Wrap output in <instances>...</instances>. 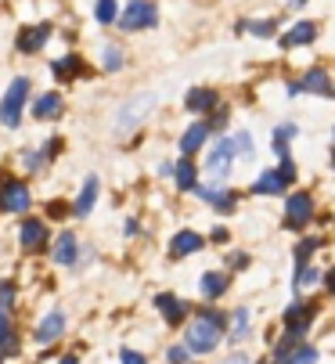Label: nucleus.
Wrapping results in <instances>:
<instances>
[{
  "mask_svg": "<svg viewBox=\"0 0 335 364\" xmlns=\"http://www.w3.org/2000/svg\"><path fill=\"white\" fill-rule=\"evenodd\" d=\"M223 339V321L220 314H213V310H202V314L184 328V343L195 350V353H213Z\"/></svg>",
  "mask_w": 335,
  "mask_h": 364,
  "instance_id": "1",
  "label": "nucleus"
},
{
  "mask_svg": "<svg viewBox=\"0 0 335 364\" xmlns=\"http://www.w3.org/2000/svg\"><path fill=\"white\" fill-rule=\"evenodd\" d=\"M155 101H159V97H155L151 90H144V94H137V97H127V105H119V112H116V134L137 130V127L151 116Z\"/></svg>",
  "mask_w": 335,
  "mask_h": 364,
  "instance_id": "2",
  "label": "nucleus"
},
{
  "mask_svg": "<svg viewBox=\"0 0 335 364\" xmlns=\"http://www.w3.org/2000/svg\"><path fill=\"white\" fill-rule=\"evenodd\" d=\"M26 97H29V80H26V76L11 80L4 101H0V123H4V127H18V123H22V105H26Z\"/></svg>",
  "mask_w": 335,
  "mask_h": 364,
  "instance_id": "3",
  "label": "nucleus"
},
{
  "mask_svg": "<svg viewBox=\"0 0 335 364\" xmlns=\"http://www.w3.org/2000/svg\"><path fill=\"white\" fill-rule=\"evenodd\" d=\"M155 22H159V11H155V4H148V0H130V4H127V11L119 15V26H123L127 33L151 29Z\"/></svg>",
  "mask_w": 335,
  "mask_h": 364,
  "instance_id": "4",
  "label": "nucleus"
},
{
  "mask_svg": "<svg viewBox=\"0 0 335 364\" xmlns=\"http://www.w3.org/2000/svg\"><path fill=\"white\" fill-rule=\"evenodd\" d=\"M235 141H220L216 148H213V155H209V159H206V170H209V177L213 181H223V177H228L231 173V166H235Z\"/></svg>",
  "mask_w": 335,
  "mask_h": 364,
  "instance_id": "5",
  "label": "nucleus"
},
{
  "mask_svg": "<svg viewBox=\"0 0 335 364\" xmlns=\"http://www.w3.org/2000/svg\"><path fill=\"white\" fill-rule=\"evenodd\" d=\"M310 217H314V198H310L307 191L292 195V198H289V205H285V228L299 231L303 224H310Z\"/></svg>",
  "mask_w": 335,
  "mask_h": 364,
  "instance_id": "6",
  "label": "nucleus"
},
{
  "mask_svg": "<svg viewBox=\"0 0 335 364\" xmlns=\"http://www.w3.org/2000/svg\"><path fill=\"white\" fill-rule=\"evenodd\" d=\"M29 210V188L18 181H8L0 188V213H26Z\"/></svg>",
  "mask_w": 335,
  "mask_h": 364,
  "instance_id": "7",
  "label": "nucleus"
},
{
  "mask_svg": "<svg viewBox=\"0 0 335 364\" xmlns=\"http://www.w3.org/2000/svg\"><path fill=\"white\" fill-rule=\"evenodd\" d=\"M62 332H65V314H62V310H50V314L36 325V343L40 346H50Z\"/></svg>",
  "mask_w": 335,
  "mask_h": 364,
  "instance_id": "8",
  "label": "nucleus"
},
{
  "mask_svg": "<svg viewBox=\"0 0 335 364\" xmlns=\"http://www.w3.org/2000/svg\"><path fill=\"white\" fill-rule=\"evenodd\" d=\"M47 36H50V26H47V22L29 26V29L18 33V50H22V55H36V50L47 43Z\"/></svg>",
  "mask_w": 335,
  "mask_h": 364,
  "instance_id": "9",
  "label": "nucleus"
},
{
  "mask_svg": "<svg viewBox=\"0 0 335 364\" xmlns=\"http://www.w3.org/2000/svg\"><path fill=\"white\" fill-rule=\"evenodd\" d=\"M62 109H65V101H62V94H40V97H33V116L36 119H54V116H62Z\"/></svg>",
  "mask_w": 335,
  "mask_h": 364,
  "instance_id": "10",
  "label": "nucleus"
},
{
  "mask_svg": "<svg viewBox=\"0 0 335 364\" xmlns=\"http://www.w3.org/2000/svg\"><path fill=\"white\" fill-rule=\"evenodd\" d=\"M155 306L162 310V318L170 321V325L184 321V314H188V303H184V299H177V296H170V292H162V296H155Z\"/></svg>",
  "mask_w": 335,
  "mask_h": 364,
  "instance_id": "11",
  "label": "nucleus"
},
{
  "mask_svg": "<svg viewBox=\"0 0 335 364\" xmlns=\"http://www.w3.org/2000/svg\"><path fill=\"white\" fill-rule=\"evenodd\" d=\"M314 36H317V26L314 22H296L282 36V47H307V43H314Z\"/></svg>",
  "mask_w": 335,
  "mask_h": 364,
  "instance_id": "12",
  "label": "nucleus"
},
{
  "mask_svg": "<svg viewBox=\"0 0 335 364\" xmlns=\"http://www.w3.org/2000/svg\"><path fill=\"white\" fill-rule=\"evenodd\" d=\"M206 137H209V123H191L181 137V155H195L206 144Z\"/></svg>",
  "mask_w": 335,
  "mask_h": 364,
  "instance_id": "13",
  "label": "nucleus"
},
{
  "mask_svg": "<svg viewBox=\"0 0 335 364\" xmlns=\"http://www.w3.org/2000/svg\"><path fill=\"white\" fill-rule=\"evenodd\" d=\"M18 238H22V249H29V252H33V249L47 245V224H43V220H26Z\"/></svg>",
  "mask_w": 335,
  "mask_h": 364,
  "instance_id": "14",
  "label": "nucleus"
},
{
  "mask_svg": "<svg viewBox=\"0 0 335 364\" xmlns=\"http://www.w3.org/2000/svg\"><path fill=\"white\" fill-rule=\"evenodd\" d=\"M285 184H289V181H285L282 170H267V173H260V181L252 184V191H256V195H282Z\"/></svg>",
  "mask_w": 335,
  "mask_h": 364,
  "instance_id": "15",
  "label": "nucleus"
},
{
  "mask_svg": "<svg viewBox=\"0 0 335 364\" xmlns=\"http://www.w3.org/2000/svg\"><path fill=\"white\" fill-rule=\"evenodd\" d=\"M299 90H314V94H328V73L324 69H310L299 83L289 87V94H299Z\"/></svg>",
  "mask_w": 335,
  "mask_h": 364,
  "instance_id": "16",
  "label": "nucleus"
},
{
  "mask_svg": "<svg viewBox=\"0 0 335 364\" xmlns=\"http://www.w3.org/2000/svg\"><path fill=\"white\" fill-rule=\"evenodd\" d=\"M202 245H206L202 235H195V231H181V235H174L170 252H174V256H191V252H198Z\"/></svg>",
  "mask_w": 335,
  "mask_h": 364,
  "instance_id": "17",
  "label": "nucleus"
},
{
  "mask_svg": "<svg viewBox=\"0 0 335 364\" xmlns=\"http://www.w3.org/2000/svg\"><path fill=\"white\" fill-rule=\"evenodd\" d=\"M76 252H80V245H76V235H62L58 238V245H54V259H58L62 267H73L76 264Z\"/></svg>",
  "mask_w": 335,
  "mask_h": 364,
  "instance_id": "18",
  "label": "nucleus"
},
{
  "mask_svg": "<svg viewBox=\"0 0 335 364\" xmlns=\"http://www.w3.org/2000/svg\"><path fill=\"white\" fill-rule=\"evenodd\" d=\"M94 202H97V177H87L83 181V191L76 198V217H87L94 210Z\"/></svg>",
  "mask_w": 335,
  "mask_h": 364,
  "instance_id": "19",
  "label": "nucleus"
},
{
  "mask_svg": "<svg viewBox=\"0 0 335 364\" xmlns=\"http://www.w3.org/2000/svg\"><path fill=\"white\" fill-rule=\"evenodd\" d=\"M184 105H188L191 112H209V109L216 105V94H213V90H206V87H195V90L188 94Z\"/></svg>",
  "mask_w": 335,
  "mask_h": 364,
  "instance_id": "20",
  "label": "nucleus"
},
{
  "mask_svg": "<svg viewBox=\"0 0 335 364\" xmlns=\"http://www.w3.org/2000/svg\"><path fill=\"white\" fill-rule=\"evenodd\" d=\"M198 195L206 198V202H213L216 205V210H231V205H235V195L231 191H223V188H198Z\"/></svg>",
  "mask_w": 335,
  "mask_h": 364,
  "instance_id": "21",
  "label": "nucleus"
},
{
  "mask_svg": "<svg viewBox=\"0 0 335 364\" xmlns=\"http://www.w3.org/2000/svg\"><path fill=\"white\" fill-rule=\"evenodd\" d=\"M223 289H228V274L223 271H206L202 274V292L206 296H220Z\"/></svg>",
  "mask_w": 335,
  "mask_h": 364,
  "instance_id": "22",
  "label": "nucleus"
},
{
  "mask_svg": "<svg viewBox=\"0 0 335 364\" xmlns=\"http://www.w3.org/2000/svg\"><path fill=\"white\" fill-rule=\"evenodd\" d=\"M177 188L181 191H195V163L188 159V155L177 163Z\"/></svg>",
  "mask_w": 335,
  "mask_h": 364,
  "instance_id": "23",
  "label": "nucleus"
},
{
  "mask_svg": "<svg viewBox=\"0 0 335 364\" xmlns=\"http://www.w3.org/2000/svg\"><path fill=\"white\" fill-rule=\"evenodd\" d=\"M119 8H116V0H97L94 4V18L101 22V26H108V22H119V15H116Z\"/></svg>",
  "mask_w": 335,
  "mask_h": 364,
  "instance_id": "24",
  "label": "nucleus"
},
{
  "mask_svg": "<svg viewBox=\"0 0 335 364\" xmlns=\"http://www.w3.org/2000/svg\"><path fill=\"white\" fill-rule=\"evenodd\" d=\"M50 69H54V76H58V80H73V76L80 73V58H76V55H69V58H58V62H54Z\"/></svg>",
  "mask_w": 335,
  "mask_h": 364,
  "instance_id": "25",
  "label": "nucleus"
},
{
  "mask_svg": "<svg viewBox=\"0 0 335 364\" xmlns=\"http://www.w3.org/2000/svg\"><path fill=\"white\" fill-rule=\"evenodd\" d=\"M292 134H296L292 123H282V127L274 130V148H277V155H282V159L289 155V137H292Z\"/></svg>",
  "mask_w": 335,
  "mask_h": 364,
  "instance_id": "26",
  "label": "nucleus"
},
{
  "mask_svg": "<svg viewBox=\"0 0 335 364\" xmlns=\"http://www.w3.org/2000/svg\"><path fill=\"white\" fill-rule=\"evenodd\" d=\"M285 364H317V350H314V346H296V350L285 357Z\"/></svg>",
  "mask_w": 335,
  "mask_h": 364,
  "instance_id": "27",
  "label": "nucleus"
},
{
  "mask_svg": "<svg viewBox=\"0 0 335 364\" xmlns=\"http://www.w3.org/2000/svg\"><path fill=\"white\" fill-rule=\"evenodd\" d=\"M249 336V310L242 306V310H235V328H231V339L235 343H242Z\"/></svg>",
  "mask_w": 335,
  "mask_h": 364,
  "instance_id": "28",
  "label": "nucleus"
},
{
  "mask_svg": "<svg viewBox=\"0 0 335 364\" xmlns=\"http://www.w3.org/2000/svg\"><path fill=\"white\" fill-rule=\"evenodd\" d=\"M321 274H317V267H307V264H299V271H296V278H292V285H296V292L303 289V285H314Z\"/></svg>",
  "mask_w": 335,
  "mask_h": 364,
  "instance_id": "29",
  "label": "nucleus"
},
{
  "mask_svg": "<svg viewBox=\"0 0 335 364\" xmlns=\"http://www.w3.org/2000/svg\"><path fill=\"white\" fill-rule=\"evenodd\" d=\"M231 141H235V151L242 155V159H252V134L242 130V134H235Z\"/></svg>",
  "mask_w": 335,
  "mask_h": 364,
  "instance_id": "30",
  "label": "nucleus"
},
{
  "mask_svg": "<svg viewBox=\"0 0 335 364\" xmlns=\"http://www.w3.org/2000/svg\"><path fill=\"white\" fill-rule=\"evenodd\" d=\"M317 249H321V238H303V245L296 249V264H307Z\"/></svg>",
  "mask_w": 335,
  "mask_h": 364,
  "instance_id": "31",
  "label": "nucleus"
},
{
  "mask_svg": "<svg viewBox=\"0 0 335 364\" xmlns=\"http://www.w3.org/2000/svg\"><path fill=\"white\" fill-rule=\"evenodd\" d=\"M105 69L108 73H116V69H123V55L116 47H105Z\"/></svg>",
  "mask_w": 335,
  "mask_h": 364,
  "instance_id": "32",
  "label": "nucleus"
},
{
  "mask_svg": "<svg viewBox=\"0 0 335 364\" xmlns=\"http://www.w3.org/2000/svg\"><path fill=\"white\" fill-rule=\"evenodd\" d=\"M238 29H249V33H256V36H270V33H274V22H242Z\"/></svg>",
  "mask_w": 335,
  "mask_h": 364,
  "instance_id": "33",
  "label": "nucleus"
},
{
  "mask_svg": "<svg viewBox=\"0 0 335 364\" xmlns=\"http://www.w3.org/2000/svg\"><path fill=\"white\" fill-rule=\"evenodd\" d=\"M170 364H184V360H191V346H170Z\"/></svg>",
  "mask_w": 335,
  "mask_h": 364,
  "instance_id": "34",
  "label": "nucleus"
},
{
  "mask_svg": "<svg viewBox=\"0 0 335 364\" xmlns=\"http://www.w3.org/2000/svg\"><path fill=\"white\" fill-rule=\"evenodd\" d=\"M15 303V289L8 282H0V306H11Z\"/></svg>",
  "mask_w": 335,
  "mask_h": 364,
  "instance_id": "35",
  "label": "nucleus"
},
{
  "mask_svg": "<svg viewBox=\"0 0 335 364\" xmlns=\"http://www.w3.org/2000/svg\"><path fill=\"white\" fill-rule=\"evenodd\" d=\"M43 166V155L40 151H26V170H40Z\"/></svg>",
  "mask_w": 335,
  "mask_h": 364,
  "instance_id": "36",
  "label": "nucleus"
},
{
  "mask_svg": "<svg viewBox=\"0 0 335 364\" xmlns=\"http://www.w3.org/2000/svg\"><path fill=\"white\" fill-rule=\"evenodd\" d=\"M4 339H11V321H8L4 310H0V343H4Z\"/></svg>",
  "mask_w": 335,
  "mask_h": 364,
  "instance_id": "37",
  "label": "nucleus"
},
{
  "mask_svg": "<svg viewBox=\"0 0 335 364\" xmlns=\"http://www.w3.org/2000/svg\"><path fill=\"white\" fill-rule=\"evenodd\" d=\"M119 357H123V364H148V360H144V357H141L137 350H123Z\"/></svg>",
  "mask_w": 335,
  "mask_h": 364,
  "instance_id": "38",
  "label": "nucleus"
},
{
  "mask_svg": "<svg viewBox=\"0 0 335 364\" xmlns=\"http://www.w3.org/2000/svg\"><path fill=\"white\" fill-rule=\"evenodd\" d=\"M223 364H249V357H245V353H235V357H228Z\"/></svg>",
  "mask_w": 335,
  "mask_h": 364,
  "instance_id": "39",
  "label": "nucleus"
},
{
  "mask_svg": "<svg viewBox=\"0 0 335 364\" xmlns=\"http://www.w3.org/2000/svg\"><path fill=\"white\" fill-rule=\"evenodd\" d=\"M62 364H80V357H73V353H65V357H62Z\"/></svg>",
  "mask_w": 335,
  "mask_h": 364,
  "instance_id": "40",
  "label": "nucleus"
},
{
  "mask_svg": "<svg viewBox=\"0 0 335 364\" xmlns=\"http://www.w3.org/2000/svg\"><path fill=\"white\" fill-rule=\"evenodd\" d=\"M328 289H331V292H335V271H331V274H328Z\"/></svg>",
  "mask_w": 335,
  "mask_h": 364,
  "instance_id": "41",
  "label": "nucleus"
},
{
  "mask_svg": "<svg viewBox=\"0 0 335 364\" xmlns=\"http://www.w3.org/2000/svg\"><path fill=\"white\" fill-rule=\"evenodd\" d=\"M296 4H303V0H296Z\"/></svg>",
  "mask_w": 335,
  "mask_h": 364,
  "instance_id": "42",
  "label": "nucleus"
},
{
  "mask_svg": "<svg viewBox=\"0 0 335 364\" xmlns=\"http://www.w3.org/2000/svg\"><path fill=\"white\" fill-rule=\"evenodd\" d=\"M331 159H335V155H331Z\"/></svg>",
  "mask_w": 335,
  "mask_h": 364,
  "instance_id": "43",
  "label": "nucleus"
}]
</instances>
